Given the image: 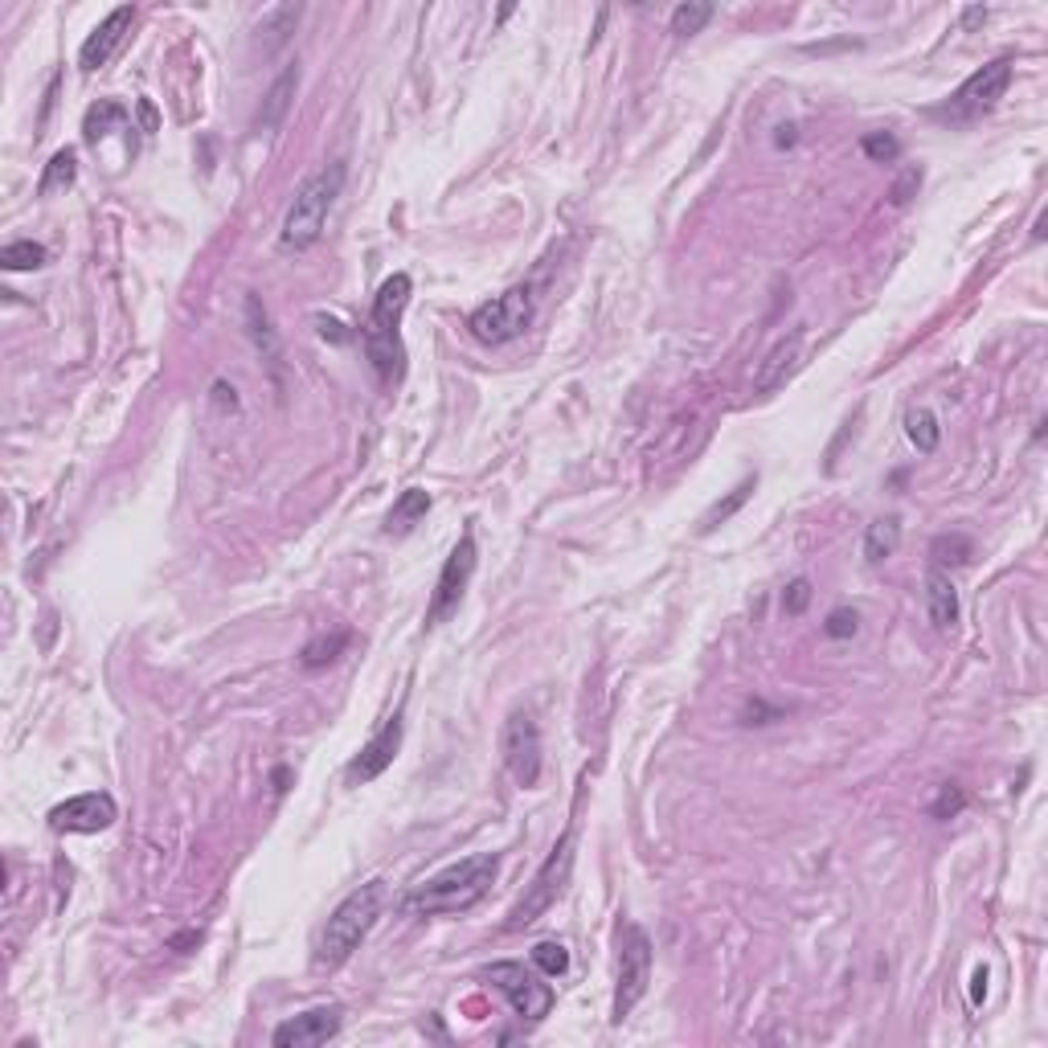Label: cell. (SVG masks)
Listing matches in <instances>:
<instances>
[{
    "label": "cell",
    "mask_w": 1048,
    "mask_h": 1048,
    "mask_svg": "<svg viewBox=\"0 0 1048 1048\" xmlns=\"http://www.w3.org/2000/svg\"><path fill=\"white\" fill-rule=\"evenodd\" d=\"M500 877V856L496 852H479L459 864H447L442 873H435L430 880L414 885L402 901L406 913L418 917H442V913H467L472 905H479L488 897L491 880Z\"/></svg>",
    "instance_id": "cell-1"
},
{
    "label": "cell",
    "mask_w": 1048,
    "mask_h": 1048,
    "mask_svg": "<svg viewBox=\"0 0 1048 1048\" xmlns=\"http://www.w3.org/2000/svg\"><path fill=\"white\" fill-rule=\"evenodd\" d=\"M410 291H414V279L406 271L389 275L386 283L377 288L373 295V312L369 324H365V353H369V365L377 373L381 386H398L402 373H406V344H402V312L410 304Z\"/></svg>",
    "instance_id": "cell-2"
},
{
    "label": "cell",
    "mask_w": 1048,
    "mask_h": 1048,
    "mask_svg": "<svg viewBox=\"0 0 1048 1048\" xmlns=\"http://www.w3.org/2000/svg\"><path fill=\"white\" fill-rule=\"evenodd\" d=\"M381 905H386V885L381 880H369L353 893L340 901L328 926L320 930V942H316V966L320 971H337L356 954V947L369 938V930L377 926L381 917Z\"/></svg>",
    "instance_id": "cell-3"
},
{
    "label": "cell",
    "mask_w": 1048,
    "mask_h": 1048,
    "mask_svg": "<svg viewBox=\"0 0 1048 1048\" xmlns=\"http://www.w3.org/2000/svg\"><path fill=\"white\" fill-rule=\"evenodd\" d=\"M340 188H344V164H328V169L312 172L304 185L295 188L288 214H283V230H279V246L283 251L300 254L320 242Z\"/></svg>",
    "instance_id": "cell-4"
},
{
    "label": "cell",
    "mask_w": 1048,
    "mask_h": 1048,
    "mask_svg": "<svg viewBox=\"0 0 1048 1048\" xmlns=\"http://www.w3.org/2000/svg\"><path fill=\"white\" fill-rule=\"evenodd\" d=\"M570 873H574V836L565 831V836L558 840V848L549 852V861L537 868V877H533V885L524 889V897L508 910L504 930L521 934V930H528L537 917H545V913L553 910L558 897L565 893V885H570Z\"/></svg>",
    "instance_id": "cell-5"
},
{
    "label": "cell",
    "mask_w": 1048,
    "mask_h": 1048,
    "mask_svg": "<svg viewBox=\"0 0 1048 1048\" xmlns=\"http://www.w3.org/2000/svg\"><path fill=\"white\" fill-rule=\"evenodd\" d=\"M533 288L521 283V288H508L504 295H491L488 304H479L467 316V332H472L479 344H508L516 340L533 324Z\"/></svg>",
    "instance_id": "cell-6"
},
{
    "label": "cell",
    "mask_w": 1048,
    "mask_h": 1048,
    "mask_svg": "<svg viewBox=\"0 0 1048 1048\" xmlns=\"http://www.w3.org/2000/svg\"><path fill=\"white\" fill-rule=\"evenodd\" d=\"M1012 74H1015L1012 58H996V62H987V66L975 70V74H971V78H966V83L959 86L954 95H950V102H942L934 115L950 119V123H966V119L987 115V111H991V107H996V102L1008 95Z\"/></svg>",
    "instance_id": "cell-7"
},
{
    "label": "cell",
    "mask_w": 1048,
    "mask_h": 1048,
    "mask_svg": "<svg viewBox=\"0 0 1048 1048\" xmlns=\"http://www.w3.org/2000/svg\"><path fill=\"white\" fill-rule=\"evenodd\" d=\"M651 983V938L643 926L626 922L619 934V987H614V1024H623L626 1015L635 1012V1003L647 996Z\"/></svg>",
    "instance_id": "cell-8"
},
{
    "label": "cell",
    "mask_w": 1048,
    "mask_h": 1048,
    "mask_svg": "<svg viewBox=\"0 0 1048 1048\" xmlns=\"http://www.w3.org/2000/svg\"><path fill=\"white\" fill-rule=\"evenodd\" d=\"M484 979H488L524 1020H545V1015L553 1012V987L545 983V975L537 966L491 963L488 971H484Z\"/></svg>",
    "instance_id": "cell-9"
},
{
    "label": "cell",
    "mask_w": 1048,
    "mask_h": 1048,
    "mask_svg": "<svg viewBox=\"0 0 1048 1048\" xmlns=\"http://www.w3.org/2000/svg\"><path fill=\"white\" fill-rule=\"evenodd\" d=\"M500 750H504V766L508 775L516 778V787L533 791L541 782V726L528 709H516L504 721V733H500Z\"/></svg>",
    "instance_id": "cell-10"
},
{
    "label": "cell",
    "mask_w": 1048,
    "mask_h": 1048,
    "mask_svg": "<svg viewBox=\"0 0 1048 1048\" xmlns=\"http://www.w3.org/2000/svg\"><path fill=\"white\" fill-rule=\"evenodd\" d=\"M472 574H475V533L467 528V533L459 537L455 549H451V558L442 561V574L439 582H435L430 607H426V626H439L455 614L467 586H472Z\"/></svg>",
    "instance_id": "cell-11"
},
{
    "label": "cell",
    "mask_w": 1048,
    "mask_h": 1048,
    "mask_svg": "<svg viewBox=\"0 0 1048 1048\" xmlns=\"http://www.w3.org/2000/svg\"><path fill=\"white\" fill-rule=\"evenodd\" d=\"M115 799L107 791H86V795H74L66 803H58L50 812V828L66 831V836H95V831H107L115 824Z\"/></svg>",
    "instance_id": "cell-12"
},
{
    "label": "cell",
    "mask_w": 1048,
    "mask_h": 1048,
    "mask_svg": "<svg viewBox=\"0 0 1048 1048\" xmlns=\"http://www.w3.org/2000/svg\"><path fill=\"white\" fill-rule=\"evenodd\" d=\"M132 25H136V9L132 4H119V9H111L107 17L95 25V34L83 41V50H78V66L86 70V74H95V70H102L111 58H115L119 50H123V41H127V34H132Z\"/></svg>",
    "instance_id": "cell-13"
},
{
    "label": "cell",
    "mask_w": 1048,
    "mask_h": 1048,
    "mask_svg": "<svg viewBox=\"0 0 1048 1048\" xmlns=\"http://www.w3.org/2000/svg\"><path fill=\"white\" fill-rule=\"evenodd\" d=\"M398 750H402V712H393L386 726L373 733L369 742L361 745V754H356L353 761H349V782L353 787H365V782H373V778H381L393 766V758H398Z\"/></svg>",
    "instance_id": "cell-14"
},
{
    "label": "cell",
    "mask_w": 1048,
    "mask_h": 1048,
    "mask_svg": "<svg viewBox=\"0 0 1048 1048\" xmlns=\"http://www.w3.org/2000/svg\"><path fill=\"white\" fill-rule=\"evenodd\" d=\"M340 1015H344L340 1008H312V1012H304V1015H291V1020H283V1024L271 1032V1045L275 1048L328 1045V1040L340 1032Z\"/></svg>",
    "instance_id": "cell-15"
},
{
    "label": "cell",
    "mask_w": 1048,
    "mask_h": 1048,
    "mask_svg": "<svg viewBox=\"0 0 1048 1048\" xmlns=\"http://www.w3.org/2000/svg\"><path fill=\"white\" fill-rule=\"evenodd\" d=\"M803 332H791L787 340H778L775 349L766 353V361L758 365V373H754V389L758 393H775V389H782L787 381H791V373L803 365Z\"/></svg>",
    "instance_id": "cell-16"
},
{
    "label": "cell",
    "mask_w": 1048,
    "mask_h": 1048,
    "mask_svg": "<svg viewBox=\"0 0 1048 1048\" xmlns=\"http://www.w3.org/2000/svg\"><path fill=\"white\" fill-rule=\"evenodd\" d=\"M926 610H930V623L938 631H950L959 623V590H954V582L942 570H934L926 577Z\"/></svg>",
    "instance_id": "cell-17"
},
{
    "label": "cell",
    "mask_w": 1048,
    "mask_h": 1048,
    "mask_svg": "<svg viewBox=\"0 0 1048 1048\" xmlns=\"http://www.w3.org/2000/svg\"><path fill=\"white\" fill-rule=\"evenodd\" d=\"M295 83H300V70H295V66H288L271 83L267 99H263V111H258V119H254L263 132H271V127H279V123H283V115H288V107H291V95H295Z\"/></svg>",
    "instance_id": "cell-18"
},
{
    "label": "cell",
    "mask_w": 1048,
    "mask_h": 1048,
    "mask_svg": "<svg viewBox=\"0 0 1048 1048\" xmlns=\"http://www.w3.org/2000/svg\"><path fill=\"white\" fill-rule=\"evenodd\" d=\"M426 512H430V491L406 488L402 496H398V500H393V508H389L386 533H393V537H406L410 528L423 521Z\"/></svg>",
    "instance_id": "cell-19"
},
{
    "label": "cell",
    "mask_w": 1048,
    "mask_h": 1048,
    "mask_svg": "<svg viewBox=\"0 0 1048 1048\" xmlns=\"http://www.w3.org/2000/svg\"><path fill=\"white\" fill-rule=\"evenodd\" d=\"M127 123H132V115H127V107H123V102L102 99V102H95V107L86 111L83 136H86V144H99V139L111 136V127H123V132H127Z\"/></svg>",
    "instance_id": "cell-20"
},
{
    "label": "cell",
    "mask_w": 1048,
    "mask_h": 1048,
    "mask_svg": "<svg viewBox=\"0 0 1048 1048\" xmlns=\"http://www.w3.org/2000/svg\"><path fill=\"white\" fill-rule=\"evenodd\" d=\"M897 545H901V521H897V516H880V521H873L868 533H864V558L873 561V565H880V561L893 558Z\"/></svg>",
    "instance_id": "cell-21"
},
{
    "label": "cell",
    "mask_w": 1048,
    "mask_h": 1048,
    "mask_svg": "<svg viewBox=\"0 0 1048 1048\" xmlns=\"http://www.w3.org/2000/svg\"><path fill=\"white\" fill-rule=\"evenodd\" d=\"M754 488H758V475H745L742 484H738V488L729 491L726 500H717V504H712L709 512L700 516V528L709 533V528H717V524H726L729 516H738V512H742V508H745V500L754 496Z\"/></svg>",
    "instance_id": "cell-22"
},
{
    "label": "cell",
    "mask_w": 1048,
    "mask_h": 1048,
    "mask_svg": "<svg viewBox=\"0 0 1048 1048\" xmlns=\"http://www.w3.org/2000/svg\"><path fill=\"white\" fill-rule=\"evenodd\" d=\"M74 176H78V156H74V148H62V153L50 156V164H46V172H41L37 193L50 197V193H58V188L74 185Z\"/></svg>",
    "instance_id": "cell-23"
},
{
    "label": "cell",
    "mask_w": 1048,
    "mask_h": 1048,
    "mask_svg": "<svg viewBox=\"0 0 1048 1048\" xmlns=\"http://www.w3.org/2000/svg\"><path fill=\"white\" fill-rule=\"evenodd\" d=\"M349 647V631H332V635H316V639L304 647V656H300V663H304L307 672H316V668H324V663H332Z\"/></svg>",
    "instance_id": "cell-24"
},
{
    "label": "cell",
    "mask_w": 1048,
    "mask_h": 1048,
    "mask_svg": "<svg viewBox=\"0 0 1048 1048\" xmlns=\"http://www.w3.org/2000/svg\"><path fill=\"white\" fill-rule=\"evenodd\" d=\"M905 435H910L913 447H917V451H926V455H930L934 447H938V439H942L938 418H934L930 410H910V414H905Z\"/></svg>",
    "instance_id": "cell-25"
},
{
    "label": "cell",
    "mask_w": 1048,
    "mask_h": 1048,
    "mask_svg": "<svg viewBox=\"0 0 1048 1048\" xmlns=\"http://www.w3.org/2000/svg\"><path fill=\"white\" fill-rule=\"evenodd\" d=\"M46 263V246L41 242H9L0 251V267L4 271H37Z\"/></svg>",
    "instance_id": "cell-26"
},
{
    "label": "cell",
    "mask_w": 1048,
    "mask_h": 1048,
    "mask_svg": "<svg viewBox=\"0 0 1048 1048\" xmlns=\"http://www.w3.org/2000/svg\"><path fill=\"white\" fill-rule=\"evenodd\" d=\"M712 21V4H700V0H688V4H680L677 13H672V34L677 37H693L700 34L705 25Z\"/></svg>",
    "instance_id": "cell-27"
},
{
    "label": "cell",
    "mask_w": 1048,
    "mask_h": 1048,
    "mask_svg": "<svg viewBox=\"0 0 1048 1048\" xmlns=\"http://www.w3.org/2000/svg\"><path fill=\"white\" fill-rule=\"evenodd\" d=\"M533 966L541 971L545 979H558V975L570 971V950L561 947V942H537V947H533Z\"/></svg>",
    "instance_id": "cell-28"
},
{
    "label": "cell",
    "mask_w": 1048,
    "mask_h": 1048,
    "mask_svg": "<svg viewBox=\"0 0 1048 1048\" xmlns=\"http://www.w3.org/2000/svg\"><path fill=\"white\" fill-rule=\"evenodd\" d=\"M934 561L938 565H963V561H971V553H975V545L966 541L963 533H950V537H938L934 541Z\"/></svg>",
    "instance_id": "cell-29"
},
{
    "label": "cell",
    "mask_w": 1048,
    "mask_h": 1048,
    "mask_svg": "<svg viewBox=\"0 0 1048 1048\" xmlns=\"http://www.w3.org/2000/svg\"><path fill=\"white\" fill-rule=\"evenodd\" d=\"M861 148H864V156H868V160H880V164L901 156V144H897V136H889V132H873V136H864Z\"/></svg>",
    "instance_id": "cell-30"
},
{
    "label": "cell",
    "mask_w": 1048,
    "mask_h": 1048,
    "mask_svg": "<svg viewBox=\"0 0 1048 1048\" xmlns=\"http://www.w3.org/2000/svg\"><path fill=\"white\" fill-rule=\"evenodd\" d=\"M856 623H861L856 610L836 607L828 614V623H824V635H828V639H852V635H856Z\"/></svg>",
    "instance_id": "cell-31"
},
{
    "label": "cell",
    "mask_w": 1048,
    "mask_h": 1048,
    "mask_svg": "<svg viewBox=\"0 0 1048 1048\" xmlns=\"http://www.w3.org/2000/svg\"><path fill=\"white\" fill-rule=\"evenodd\" d=\"M963 807H966V795L959 791V787H954V782H947V787H942V795H938V803L930 807V815H934V819H950V815H959Z\"/></svg>",
    "instance_id": "cell-32"
},
{
    "label": "cell",
    "mask_w": 1048,
    "mask_h": 1048,
    "mask_svg": "<svg viewBox=\"0 0 1048 1048\" xmlns=\"http://www.w3.org/2000/svg\"><path fill=\"white\" fill-rule=\"evenodd\" d=\"M917 188H922V169H905V172H901V176L893 181V188H889V202H893V205H905V202L913 197V193H917Z\"/></svg>",
    "instance_id": "cell-33"
},
{
    "label": "cell",
    "mask_w": 1048,
    "mask_h": 1048,
    "mask_svg": "<svg viewBox=\"0 0 1048 1048\" xmlns=\"http://www.w3.org/2000/svg\"><path fill=\"white\" fill-rule=\"evenodd\" d=\"M807 602H812V582L799 577V582H791V590L782 594V607H787V614H803Z\"/></svg>",
    "instance_id": "cell-34"
},
{
    "label": "cell",
    "mask_w": 1048,
    "mask_h": 1048,
    "mask_svg": "<svg viewBox=\"0 0 1048 1048\" xmlns=\"http://www.w3.org/2000/svg\"><path fill=\"white\" fill-rule=\"evenodd\" d=\"M316 324H320V337L332 340V344H340V340H349V332H344V324L332 320V316H316Z\"/></svg>",
    "instance_id": "cell-35"
},
{
    "label": "cell",
    "mask_w": 1048,
    "mask_h": 1048,
    "mask_svg": "<svg viewBox=\"0 0 1048 1048\" xmlns=\"http://www.w3.org/2000/svg\"><path fill=\"white\" fill-rule=\"evenodd\" d=\"M775 144H778V148H791V144H795V127H778Z\"/></svg>",
    "instance_id": "cell-36"
},
{
    "label": "cell",
    "mask_w": 1048,
    "mask_h": 1048,
    "mask_svg": "<svg viewBox=\"0 0 1048 1048\" xmlns=\"http://www.w3.org/2000/svg\"><path fill=\"white\" fill-rule=\"evenodd\" d=\"M983 996H987V975H983V971H979V975H975V987H971V999L979 1003Z\"/></svg>",
    "instance_id": "cell-37"
}]
</instances>
